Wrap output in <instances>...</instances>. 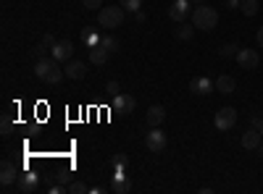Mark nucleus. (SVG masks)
<instances>
[{"label":"nucleus","mask_w":263,"mask_h":194,"mask_svg":"<svg viewBox=\"0 0 263 194\" xmlns=\"http://www.w3.org/2000/svg\"><path fill=\"white\" fill-rule=\"evenodd\" d=\"M258 153H260V155H263V142H260V147H258Z\"/></svg>","instance_id":"obj_38"},{"label":"nucleus","mask_w":263,"mask_h":194,"mask_svg":"<svg viewBox=\"0 0 263 194\" xmlns=\"http://www.w3.org/2000/svg\"><path fill=\"white\" fill-rule=\"evenodd\" d=\"M119 6H121L124 11H129V13H137V11L142 8V0H119Z\"/></svg>","instance_id":"obj_25"},{"label":"nucleus","mask_w":263,"mask_h":194,"mask_svg":"<svg viewBox=\"0 0 263 194\" xmlns=\"http://www.w3.org/2000/svg\"><path fill=\"white\" fill-rule=\"evenodd\" d=\"M69 194H90V186L84 181H71L69 184Z\"/></svg>","instance_id":"obj_26"},{"label":"nucleus","mask_w":263,"mask_h":194,"mask_svg":"<svg viewBox=\"0 0 263 194\" xmlns=\"http://www.w3.org/2000/svg\"><path fill=\"white\" fill-rule=\"evenodd\" d=\"M192 16V8H190V0H174V3L168 6V18L177 21V24H182V21H187Z\"/></svg>","instance_id":"obj_6"},{"label":"nucleus","mask_w":263,"mask_h":194,"mask_svg":"<svg viewBox=\"0 0 263 194\" xmlns=\"http://www.w3.org/2000/svg\"><path fill=\"white\" fill-rule=\"evenodd\" d=\"M34 55H37V58H48V55H50V50H48V48H45V45H42V42H40V45L34 48Z\"/></svg>","instance_id":"obj_31"},{"label":"nucleus","mask_w":263,"mask_h":194,"mask_svg":"<svg viewBox=\"0 0 263 194\" xmlns=\"http://www.w3.org/2000/svg\"><path fill=\"white\" fill-rule=\"evenodd\" d=\"M37 186H40V176L34 170H24L16 181V191H21V194H32V191H37Z\"/></svg>","instance_id":"obj_8"},{"label":"nucleus","mask_w":263,"mask_h":194,"mask_svg":"<svg viewBox=\"0 0 263 194\" xmlns=\"http://www.w3.org/2000/svg\"><path fill=\"white\" fill-rule=\"evenodd\" d=\"M237 53H239V45H234V42H227V45L218 48V55L221 58H237Z\"/></svg>","instance_id":"obj_23"},{"label":"nucleus","mask_w":263,"mask_h":194,"mask_svg":"<svg viewBox=\"0 0 263 194\" xmlns=\"http://www.w3.org/2000/svg\"><path fill=\"white\" fill-rule=\"evenodd\" d=\"M190 21L195 24V29L213 32V29H216V24H218V11H216V8H211L208 3H203V6H195V8H192Z\"/></svg>","instance_id":"obj_2"},{"label":"nucleus","mask_w":263,"mask_h":194,"mask_svg":"<svg viewBox=\"0 0 263 194\" xmlns=\"http://www.w3.org/2000/svg\"><path fill=\"white\" fill-rule=\"evenodd\" d=\"M135 107H137V100L126 95V92H119L114 100H111V111L119 113V116H129V113H135Z\"/></svg>","instance_id":"obj_4"},{"label":"nucleus","mask_w":263,"mask_h":194,"mask_svg":"<svg viewBox=\"0 0 263 194\" xmlns=\"http://www.w3.org/2000/svg\"><path fill=\"white\" fill-rule=\"evenodd\" d=\"M111 191L114 194H129L132 191V181L124 176V170H116L114 179H111Z\"/></svg>","instance_id":"obj_13"},{"label":"nucleus","mask_w":263,"mask_h":194,"mask_svg":"<svg viewBox=\"0 0 263 194\" xmlns=\"http://www.w3.org/2000/svg\"><path fill=\"white\" fill-rule=\"evenodd\" d=\"M242 6V0H227V8H239Z\"/></svg>","instance_id":"obj_35"},{"label":"nucleus","mask_w":263,"mask_h":194,"mask_svg":"<svg viewBox=\"0 0 263 194\" xmlns=\"http://www.w3.org/2000/svg\"><path fill=\"white\" fill-rule=\"evenodd\" d=\"M239 11H242V13L250 18V16H255V13L260 11V3H258V0H242V6H239Z\"/></svg>","instance_id":"obj_22"},{"label":"nucleus","mask_w":263,"mask_h":194,"mask_svg":"<svg viewBox=\"0 0 263 194\" xmlns=\"http://www.w3.org/2000/svg\"><path fill=\"white\" fill-rule=\"evenodd\" d=\"M34 74H37L40 81H45V84H58V81L66 76V71L61 69V63H58L53 55H48V58H37V63H34Z\"/></svg>","instance_id":"obj_1"},{"label":"nucleus","mask_w":263,"mask_h":194,"mask_svg":"<svg viewBox=\"0 0 263 194\" xmlns=\"http://www.w3.org/2000/svg\"><path fill=\"white\" fill-rule=\"evenodd\" d=\"M55 42H58V39H55L53 34H45V37H42V45H45L48 50H53V45H55Z\"/></svg>","instance_id":"obj_32"},{"label":"nucleus","mask_w":263,"mask_h":194,"mask_svg":"<svg viewBox=\"0 0 263 194\" xmlns=\"http://www.w3.org/2000/svg\"><path fill=\"white\" fill-rule=\"evenodd\" d=\"M21 176V170L11 163V160H3V165H0V184L3 186H13Z\"/></svg>","instance_id":"obj_11"},{"label":"nucleus","mask_w":263,"mask_h":194,"mask_svg":"<svg viewBox=\"0 0 263 194\" xmlns=\"http://www.w3.org/2000/svg\"><path fill=\"white\" fill-rule=\"evenodd\" d=\"M100 32H95V29H84V34H82V42L87 48H95V45H100Z\"/></svg>","instance_id":"obj_20"},{"label":"nucleus","mask_w":263,"mask_h":194,"mask_svg":"<svg viewBox=\"0 0 263 194\" xmlns=\"http://www.w3.org/2000/svg\"><path fill=\"white\" fill-rule=\"evenodd\" d=\"M166 134L161 132V128L158 126H153L150 128V132L145 134V147L150 149V153H163V147H166Z\"/></svg>","instance_id":"obj_5"},{"label":"nucleus","mask_w":263,"mask_h":194,"mask_svg":"<svg viewBox=\"0 0 263 194\" xmlns=\"http://www.w3.org/2000/svg\"><path fill=\"white\" fill-rule=\"evenodd\" d=\"M82 6L90 8V11H100L103 8V0H82Z\"/></svg>","instance_id":"obj_29"},{"label":"nucleus","mask_w":263,"mask_h":194,"mask_svg":"<svg viewBox=\"0 0 263 194\" xmlns=\"http://www.w3.org/2000/svg\"><path fill=\"white\" fill-rule=\"evenodd\" d=\"M55 181H61V184H71V174H69V170H58V174H55Z\"/></svg>","instance_id":"obj_30"},{"label":"nucleus","mask_w":263,"mask_h":194,"mask_svg":"<svg viewBox=\"0 0 263 194\" xmlns=\"http://www.w3.org/2000/svg\"><path fill=\"white\" fill-rule=\"evenodd\" d=\"M263 142V134L258 132V128H248V132L242 134V147L245 149H258Z\"/></svg>","instance_id":"obj_16"},{"label":"nucleus","mask_w":263,"mask_h":194,"mask_svg":"<svg viewBox=\"0 0 263 194\" xmlns=\"http://www.w3.org/2000/svg\"><path fill=\"white\" fill-rule=\"evenodd\" d=\"M108 58H111V53H108L103 45H95V48H90V60L95 63V66H105V63H108Z\"/></svg>","instance_id":"obj_17"},{"label":"nucleus","mask_w":263,"mask_h":194,"mask_svg":"<svg viewBox=\"0 0 263 194\" xmlns=\"http://www.w3.org/2000/svg\"><path fill=\"white\" fill-rule=\"evenodd\" d=\"M100 45H103V48H105L108 53L114 55V53L119 50V39H116L114 34H103V37H100Z\"/></svg>","instance_id":"obj_21"},{"label":"nucleus","mask_w":263,"mask_h":194,"mask_svg":"<svg viewBox=\"0 0 263 194\" xmlns=\"http://www.w3.org/2000/svg\"><path fill=\"white\" fill-rule=\"evenodd\" d=\"M147 126L153 128V126H161L163 121H166V111H163V105H150L147 107Z\"/></svg>","instance_id":"obj_15"},{"label":"nucleus","mask_w":263,"mask_h":194,"mask_svg":"<svg viewBox=\"0 0 263 194\" xmlns=\"http://www.w3.org/2000/svg\"><path fill=\"white\" fill-rule=\"evenodd\" d=\"M234 123H237V111L234 107H221V111L216 113V128L218 132H229V128H234Z\"/></svg>","instance_id":"obj_7"},{"label":"nucleus","mask_w":263,"mask_h":194,"mask_svg":"<svg viewBox=\"0 0 263 194\" xmlns=\"http://www.w3.org/2000/svg\"><path fill=\"white\" fill-rule=\"evenodd\" d=\"M126 163H129V155H126V153H119V155H114V158H111L114 170H124V168H126Z\"/></svg>","instance_id":"obj_24"},{"label":"nucleus","mask_w":263,"mask_h":194,"mask_svg":"<svg viewBox=\"0 0 263 194\" xmlns=\"http://www.w3.org/2000/svg\"><path fill=\"white\" fill-rule=\"evenodd\" d=\"M63 71H66V79H84V76H87V63H82V60H69Z\"/></svg>","instance_id":"obj_14"},{"label":"nucleus","mask_w":263,"mask_h":194,"mask_svg":"<svg viewBox=\"0 0 263 194\" xmlns=\"http://www.w3.org/2000/svg\"><path fill=\"white\" fill-rule=\"evenodd\" d=\"M192 34H195V24H192V21H190V24H187V21H182V24L177 27V32H174V37H177V39H192Z\"/></svg>","instance_id":"obj_19"},{"label":"nucleus","mask_w":263,"mask_h":194,"mask_svg":"<svg viewBox=\"0 0 263 194\" xmlns=\"http://www.w3.org/2000/svg\"><path fill=\"white\" fill-rule=\"evenodd\" d=\"M124 8L121 6H103L100 11H98V24L103 27V29H116V27H121V21H124Z\"/></svg>","instance_id":"obj_3"},{"label":"nucleus","mask_w":263,"mask_h":194,"mask_svg":"<svg viewBox=\"0 0 263 194\" xmlns=\"http://www.w3.org/2000/svg\"><path fill=\"white\" fill-rule=\"evenodd\" d=\"M192 6H203V3H208V0H190Z\"/></svg>","instance_id":"obj_37"},{"label":"nucleus","mask_w":263,"mask_h":194,"mask_svg":"<svg viewBox=\"0 0 263 194\" xmlns=\"http://www.w3.org/2000/svg\"><path fill=\"white\" fill-rule=\"evenodd\" d=\"M50 55H53L58 63H69L71 55H74V42H71V39H61V42H55L53 50H50Z\"/></svg>","instance_id":"obj_9"},{"label":"nucleus","mask_w":263,"mask_h":194,"mask_svg":"<svg viewBox=\"0 0 263 194\" xmlns=\"http://www.w3.org/2000/svg\"><path fill=\"white\" fill-rule=\"evenodd\" d=\"M234 87H237V81H234L232 76H227V74L216 79V92H221V95H232Z\"/></svg>","instance_id":"obj_18"},{"label":"nucleus","mask_w":263,"mask_h":194,"mask_svg":"<svg viewBox=\"0 0 263 194\" xmlns=\"http://www.w3.org/2000/svg\"><path fill=\"white\" fill-rule=\"evenodd\" d=\"M213 90H216V81H211L208 76H195L190 81V92H195V95H211Z\"/></svg>","instance_id":"obj_12"},{"label":"nucleus","mask_w":263,"mask_h":194,"mask_svg":"<svg viewBox=\"0 0 263 194\" xmlns=\"http://www.w3.org/2000/svg\"><path fill=\"white\" fill-rule=\"evenodd\" d=\"M255 39H258V48H263V27L258 29V34H255Z\"/></svg>","instance_id":"obj_36"},{"label":"nucleus","mask_w":263,"mask_h":194,"mask_svg":"<svg viewBox=\"0 0 263 194\" xmlns=\"http://www.w3.org/2000/svg\"><path fill=\"white\" fill-rule=\"evenodd\" d=\"M260 134H263V126H260Z\"/></svg>","instance_id":"obj_39"},{"label":"nucleus","mask_w":263,"mask_h":194,"mask_svg":"<svg viewBox=\"0 0 263 194\" xmlns=\"http://www.w3.org/2000/svg\"><path fill=\"white\" fill-rule=\"evenodd\" d=\"M237 63H239V69H245V71H253V69H258V63H260V55H258V50H250V48H239V53H237Z\"/></svg>","instance_id":"obj_10"},{"label":"nucleus","mask_w":263,"mask_h":194,"mask_svg":"<svg viewBox=\"0 0 263 194\" xmlns=\"http://www.w3.org/2000/svg\"><path fill=\"white\" fill-rule=\"evenodd\" d=\"M260 126H263V116H253V128H258V132H260Z\"/></svg>","instance_id":"obj_33"},{"label":"nucleus","mask_w":263,"mask_h":194,"mask_svg":"<svg viewBox=\"0 0 263 194\" xmlns=\"http://www.w3.org/2000/svg\"><path fill=\"white\" fill-rule=\"evenodd\" d=\"M13 134V121H11V116L6 113L3 116V137H11Z\"/></svg>","instance_id":"obj_27"},{"label":"nucleus","mask_w":263,"mask_h":194,"mask_svg":"<svg viewBox=\"0 0 263 194\" xmlns=\"http://www.w3.org/2000/svg\"><path fill=\"white\" fill-rule=\"evenodd\" d=\"M105 92L111 95V97H116V95L121 92V84H119V81H108V84H105Z\"/></svg>","instance_id":"obj_28"},{"label":"nucleus","mask_w":263,"mask_h":194,"mask_svg":"<svg viewBox=\"0 0 263 194\" xmlns=\"http://www.w3.org/2000/svg\"><path fill=\"white\" fill-rule=\"evenodd\" d=\"M132 16H135V21H137V24H145V11H137V13H132Z\"/></svg>","instance_id":"obj_34"}]
</instances>
